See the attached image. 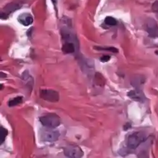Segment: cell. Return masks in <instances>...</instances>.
Instances as JSON below:
<instances>
[{
	"label": "cell",
	"mask_w": 158,
	"mask_h": 158,
	"mask_svg": "<svg viewBox=\"0 0 158 158\" xmlns=\"http://www.w3.org/2000/svg\"><path fill=\"white\" fill-rule=\"evenodd\" d=\"M39 121L44 127L50 128H55L59 127L61 123L60 118L54 113L48 114L40 117Z\"/></svg>",
	"instance_id": "obj_1"
},
{
	"label": "cell",
	"mask_w": 158,
	"mask_h": 158,
	"mask_svg": "<svg viewBox=\"0 0 158 158\" xmlns=\"http://www.w3.org/2000/svg\"><path fill=\"white\" fill-rule=\"evenodd\" d=\"M146 140V136L139 131L130 134L127 139V146L131 149H135Z\"/></svg>",
	"instance_id": "obj_2"
},
{
	"label": "cell",
	"mask_w": 158,
	"mask_h": 158,
	"mask_svg": "<svg viewBox=\"0 0 158 158\" xmlns=\"http://www.w3.org/2000/svg\"><path fill=\"white\" fill-rule=\"evenodd\" d=\"M53 128H50L46 127L41 130L40 137L42 140L44 142H52L56 141L60 135V133L56 130H52Z\"/></svg>",
	"instance_id": "obj_3"
},
{
	"label": "cell",
	"mask_w": 158,
	"mask_h": 158,
	"mask_svg": "<svg viewBox=\"0 0 158 158\" xmlns=\"http://www.w3.org/2000/svg\"><path fill=\"white\" fill-rule=\"evenodd\" d=\"M40 97L44 101L51 102H57L60 100V95L57 91L52 89H42Z\"/></svg>",
	"instance_id": "obj_4"
},
{
	"label": "cell",
	"mask_w": 158,
	"mask_h": 158,
	"mask_svg": "<svg viewBox=\"0 0 158 158\" xmlns=\"http://www.w3.org/2000/svg\"><path fill=\"white\" fill-rule=\"evenodd\" d=\"M64 154L68 157L79 158L84 156V152L81 148L77 146H69L64 148Z\"/></svg>",
	"instance_id": "obj_5"
},
{
	"label": "cell",
	"mask_w": 158,
	"mask_h": 158,
	"mask_svg": "<svg viewBox=\"0 0 158 158\" xmlns=\"http://www.w3.org/2000/svg\"><path fill=\"white\" fill-rule=\"evenodd\" d=\"M22 6V5L19 3L12 2L11 3L8 4L4 8L3 11L1 12V19L6 20L8 19V15L11 14V13L14 12L15 11L19 10Z\"/></svg>",
	"instance_id": "obj_6"
},
{
	"label": "cell",
	"mask_w": 158,
	"mask_h": 158,
	"mask_svg": "<svg viewBox=\"0 0 158 158\" xmlns=\"http://www.w3.org/2000/svg\"><path fill=\"white\" fill-rule=\"evenodd\" d=\"M146 31L149 36L152 38L158 37V26L155 20L150 19L146 23Z\"/></svg>",
	"instance_id": "obj_7"
},
{
	"label": "cell",
	"mask_w": 158,
	"mask_h": 158,
	"mask_svg": "<svg viewBox=\"0 0 158 158\" xmlns=\"http://www.w3.org/2000/svg\"><path fill=\"white\" fill-rule=\"evenodd\" d=\"M18 21L24 26H29L33 23L34 19L30 14L24 13L19 16Z\"/></svg>",
	"instance_id": "obj_8"
},
{
	"label": "cell",
	"mask_w": 158,
	"mask_h": 158,
	"mask_svg": "<svg viewBox=\"0 0 158 158\" xmlns=\"http://www.w3.org/2000/svg\"><path fill=\"white\" fill-rule=\"evenodd\" d=\"M128 96L133 100L137 101H143L144 100V95L142 93V92L137 90H133L130 91L128 93Z\"/></svg>",
	"instance_id": "obj_9"
},
{
	"label": "cell",
	"mask_w": 158,
	"mask_h": 158,
	"mask_svg": "<svg viewBox=\"0 0 158 158\" xmlns=\"http://www.w3.org/2000/svg\"><path fill=\"white\" fill-rule=\"evenodd\" d=\"M61 49L65 54H72L75 51V46L72 41H65Z\"/></svg>",
	"instance_id": "obj_10"
},
{
	"label": "cell",
	"mask_w": 158,
	"mask_h": 158,
	"mask_svg": "<svg viewBox=\"0 0 158 158\" xmlns=\"http://www.w3.org/2000/svg\"><path fill=\"white\" fill-rule=\"evenodd\" d=\"M23 101V98L21 96H18L16 97L14 99H12L9 101L8 102V106L10 107H14L15 106H17V105L21 104Z\"/></svg>",
	"instance_id": "obj_11"
},
{
	"label": "cell",
	"mask_w": 158,
	"mask_h": 158,
	"mask_svg": "<svg viewBox=\"0 0 158 158\" xmlns=\"http://www.w3.org/2000/svg\"><path fill=\"white\" fill-rule=\"evenodd\" d=\"M8 135V130L3 127L2 126L0 127V144L2 145L4 142L6 137Z\"/></svg>",
	"instance_id": "obj_12"
},
{
	"label": "cell",
	"mask_w": 158,
	"mask_h": 158,
	"mask_svg": "<svg viewBox=\"0 0 158 158\" xmlns=\"http://www.w3.org/2000/svg\"><path fill=\"white\" fill-rule=\"evenodd\" d=\"M104 23L108 25L114 26L117 24V21L115 19H114L112 17H107L104 20Z\"/></svg>",
	"instance_id": "obj_13"
},
{
	"label": "cell",
	"mask_w": 158,
	"mask_h": 158,
	"mask_svg": "<svg viewBox=\"0 0 158 158\" xmlns=\"http://www.w3.org/2000/svg\"><path fill=\"white\" fill-rule=\"evenodd\" d=\"M95 49H97V50H99V51H110V52H114V53H117V52H118V50L114 48V47H94Z\"/></svg>",
	"instance_id": "obj_14"
},
{
	"label": "cell",
	"mask_w": 158,
	"mask_h": 158,
	"mask_svg": "<svg viewBox=\"0 0 158 158\" xmlns=\"http://www.w3.org/2000/svg\"><path fill=\"white\" fill-rule=\"evenodd\" d=\"M95 78H96V81L97 82V84L98 85H104V79L103 78V77L101 75V74L99 73H97L96 74V76H95Z\"/></svg>",
	"instance_id": "obj_15"
},
{
	"label": "cell",
	"mask_w": 158,
	"mask_h": 158,
	"mask_svg": "<svg viewBox=\"0 0 158 158\" xmlns=\"http://www.w3.org/2000/svg\"><path fill=\"white\" fill-rule=\"evenodd\" d=\"M110 58H111V56H110L105 55V56H102V57L100 58V60H101V62L105 63V62H108V61H110Z\"/></svg>",
	"instance_id": "obj_16"
},
{
	"label": "cell",
	"mask_w": 158,
	"mask_h": 158,
	"mask_svg": "<svg viewBox=\"0 0 158 158\" xmlns=\"http://www.w3.org/2000/svg\"><path fill=\"white\" fill-rule=\"evenodd\" d=\"M153 8H154V10L156 12H157V17H158V3H156L154 4Z\"/></svg>",
	"instance_id": "obj_17"
},
{
	"label": "cell",
	"mask_w": 158,
	"mask_h": 158,
	"mask_svg": "<svg viewBox=\"0 0 158 158\" xmlns=\"http://www.w3.org/2000/svg\"><path fill=\"white\" fill-rule=\"evenodd\" d=\"M51 1H52V3H53L55 5L56 4V0H51Z\"/></svg>",
	"instance_id": "obj_18"
},
{
	"label": "cell",
	"mask_w": 158,
	"mask_h": 158,
	"mask_svg": "<svg viewBox=\"0 0 158 158\" xmlns=\"http://www.w3.org/2000/svg\"><path fill=\"white\" fill-rule=\"evenodd\" d=\"M156 54L158 55V51H156Z\"/></svg>",
	"instance_id": "obj_19"
}]
</instances>
